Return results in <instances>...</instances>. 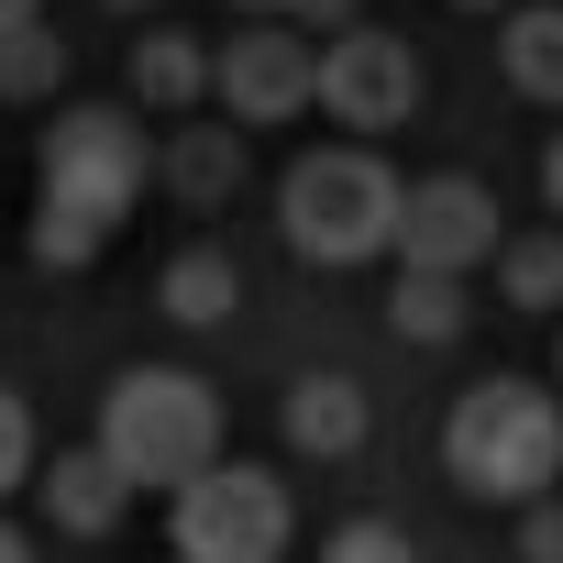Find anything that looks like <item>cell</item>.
<instances>
[{"mask_svg":"<svg viewBox=\"0 0 563 563\" xmlns=\"http://www.w3.org/2000/svg\"><path fill=\"white\" fill-rule=\"evenodd\" d=\"M0 563H34V541H23V530H12V519H0Z\"/></svg>","mask_w":563,"mask_h":563,"instance_id":"obj_25","label":"cell"},{"mask_svg":"<svg viewBox=\"0 0 563 563\" xmlns=\"http://www.w3.org/2000/svg\"><path fill=\"white\" fill-rule=\"evenodd\" d=\"M243 12H299V0H243Z\"/></svg>","mask_w":563,"mask_h":563,"instance_id":"obj_27","label":"cell"},{"mask_svg":"<svg viewBox=\"0 0 563 563\" xmlns=\"http://www.w3.org/2000/svg\"><path fill=\"white\" fill-rule=\"evenodd\" d=\"M497 299L508 310H563V232H519L497 254Z\"/></svg>","mask_w":563,"mask_h":563,"instance_id":"obj_16","label":"cell"},{"mask_svg":"<svg viewBox=\"0 0 563 563\" xmlns=\"http://www.w3.org/2000/svg\"><path fill=\"white\" fill-rule=\"evenodd\" d=\"M321 563H420V552H409L398 519H343V530L321 541Z\"/></svg>","mask_w":563,"mask_h":563,"instance_id":"obj_19","label":"cell"},{"mask_svg":"<svg viewBox=\"0 0 563 563\" xmlns=\"http://www.w3.org/2000/svg\"><path fill=\"white\" fill-rule=\"evenodd\" d=\"M453 12H519V0H453Z\"/></svg>","mask_w":563,"mask_h":563,"instance_id":"obj_26","label":"cell"},{"mask_svg":"<svg viewBox=\"0 0 563 563\" xmlns=\"http://www.w3.org/2000/svg\"><path fill=\"white\" fill-rule=\"evenodd\" d=\"M354 12L365 0H299V23H321V34H354Z\"/></svg>","mask_w":563,"mask_h":563,"instance_id":"obj_22","label":"cell"},{"mask_svg":"<svg viewBox=\"0 0 563 563\" xmlns=\"http://www.w3.org/2000/svg\"><path fill=\"white\" fill-rule=\"evenodd\" d=\"M519 563H563V508H552V497H530V519H519Z\"/></svg>","mask_w":563,"mask_h":563,"instance_id":"obj_21","label":"cell"},{"mask_svg":"<svg viewBox=\"0 0 563 563\" xmlns=\"http://www.w3.org/2000/svg\"><path fill=\"white\" fill-rule=\"evenodd\" d=\"M497 67L519 100H563V0H519L497 34Z\"/></svg>","mask_w":563,"mask_h":563,"instance_id":"obj_13","label":"cell"},{"mask_svg":"<svg viewBox=\"0 0 563 563\" xmlns=\"http://www.w3.org/2000/svg\"><path fill=\"white\" fill-rule=\"evenodd\" d=\"M56 89H67V34L23 23L12 45H0V100H56Z\"/></svg>","mask_w":563,"mask_h":563,"instance_id":"obj_17","label":"cell"},{"mask_svg":"<svg viewBox=\"0 0 563 563\" xmlns=\"http://www.w3.org/2000/svg\"><path fill=\"white\" fill-rule=\"evenodd\" d=\"M133 100L177 122V111H199V100H221V56H199L188 34H144V45H133Z\"/></svg>","mask_w":563,"mask_h":563,"instance_id":"obj_12","label":"cell"},{"mask_svg":"<svg viewBox=\"0 0 563 563\" xmlns=\"http://www.w3.org/2000/svg\"><path fill=\"white\" fill-rule=\"evenodd\" d=\"M310 100H321V56H310L299 34L254 23V34L221 45V111H232V122H288V111H310Z\"/></svg>","mask_w":563,"mask_h":563,"instance_id":"obj_8","label":"cell"},{"mask_svg":"<svg viewBox=\"0 0 563 563\" xmlns=\"http://www.w3.org/2000/svg\"><path fill=\"white\" fill-rule=\"evenodd\" d=\"M111 12H144V0H111Z\"/></svg>","mask_w":563,"mask_h":563,"instance_id":"obj_28","label":"cell"},{"mask_svg":"<svg viewBox=\"0 0 563 563\" xmlns=\"http://www.w3.org/2000/svg\"><path fill=\"white\" fill-rule=\"evenodd\" d=\"M442 464H453L464 497H508V508H530V497L563 475V398H541L530 376H486V387H464L453 420H442Z\"/></svg>","mask_w":563,"mask_h":563,"instance_id":"obj_1","label":"cell"},{"mask_svg":"<svg viewBox=\"0 0 563 563\" xmlns=\"http://www.w3.org/2000/svg\"><path fill=\"white\" fill-rule=\"evenodd\" d=\"M144 199V133L122 111H67L45 122V210L89 221V232H122V210Z\"/></svg>","mask_w":563,"mask_h":563,"instance_id":"obj_5","label":"cell"},{"mask_svg":"<svg viewBox=\"0 0 563 563\" xmlns=\"http://www.w3.org/2000/svg\"><path fill=\"white\" fill-rule=\"evenodd\" d=\"M365 431H376V420H365V387H354V376H332V365H321V376H299V387H288V442H299L310 464H354V453H365Z\"/></svg>","mask_w":563,"mask_h":563,"instance_id":"obj_9","label":"cell"},{"mask_svg":"<svg viewBox=\"0 0 563 563\" xmlns=\"http://www.w3.org/2000/svg\"><path fill=\"white\" fill-rule=\"evenodd\" d=\"M387 332H398V343H453V332H464V276H398Z\"/></svg>","mask_w":563,"mask_h":563,"instance_id":"obj_15","label":"cell"},{"mask_svg":"<svg viewBox=\"0 0 563 563\" xmlns=\"http://www.w3.org/2000/svg\"><path fill=\"white\" fill-rule=\"evenodd\" d=\"M23 475H34V409H23L12 387H0V497H12Z\"/></svg>","mask_w":563,"mask_h":563,"instance_id":"obj_20","label":"cell"},{"mask_svg":"<svg viewBox=\"0 0 563 563\" xmlns=\"http://www.w3.org/2000/svg\"><path fill=\"white\" fill-rule=\"evenodd\" d=\"M288 530H299L288 486L254 475V464H210V475H188L177 508H166L177 563H276V552H288Z\"/></svg>","mask_w":563,"mask_h":563,"instance_id":"obj_4","label":"cell"},{"mask_svg":"<svg viewBox=\"0 0 563 563\" xmlns=\"http://www.w3.org/2000/svg\"><path fill=\"white\" fill-rule=\"evenodd\" d=\"M23 23H34V0H0V45H12V34H23Z\"/></svg>","mask_w":563,"mask_h":563,"instance_id":"obj_24","label":"cell"},{"mask_svg":"<svg viewBox=\"0 0 563 563\" xmlns=\"http://www.w3.org/2000/svg\"><path fill=\"white\" fill-rule=\"evenodd\" d=\"M100 453L133 475V486H188V475H210L221 464V398L188 376V365H133V376H111V398H100Z\"/></svg>","mask_w":563,"mask_h":563,"instance_id":"obj_3","label":"cell"},{"mask_svg":"<svg viewBox=\"0 0 563 563\" xmlns=\"http://www.w3.org/2000/svg\"><path fill=\"white\" fill-rule=\"evenodd\" d=\"M552 376H563V354H552Z\"/></svg>","mask_w":563,"mask_h":563,"instance_id":"obj_29","label":"cell"},{"mask_svg":"<svg viewBox=\"0 0 563 563\" xmlns=\"http://www.w3.org/2000/svg\"><path fill=\"white\" fill-rule=\"evenodd\" d=\"M133 497H144V486H133L100 442H89V453H56V475H45V508H56V530H78V541H100Z\"/></svg>","mask_w":563,"mask_h":563,"instance_id":"obj_10","label":"cell"},{"mask_svg":"<svg viewBox=\"0 0 563 563\" xmlns=\"http://www.w3.org/2000/svg\"><path fill=\"white\" fill-rule=\"evenodd\" d=\"M100 254H111V232H89V221H67V210H34V265L78 276V265H100Z\"/></svg>","mask_w":563,"mask_h":563,"instance_id":"obj_18","label":"cell"},{"mask_svg":"<svg viewBox=\"0 0 563 563\" xmlns=\"http://www.w3.org/2000/svg\"><path fill=\"white\" fill-rule=\"evenodd\" d=\"M155 299H166V321L210 332V321H232V299H243V276H232V254H221V243H188V254H166V276H155Z\"/></svg>","mask_w":563,"mask_h":563,"instance_id":"obj_14","label":"cell"},{"mask_svg":"<svg viewBox=\"0 0 563 563\" xmlns=\"http://www.w3.org/2000/svg\"><path fill=\"white\" fill-rule=\"evenodd\" d=\"M398 254H409V276H464V265L508 254L486 177H420L409 188V221H398Z\"/></svg>","mask_w":563,"mask_h":563,"instance_id":"obj_7","label":"cell"},{"mask_svg":"<svg viewBox=\"0 0 563 563\" xmlns=\"http://www.w3.org/2000/svg\"><path fill=\"white\" fill-rule=\"evenodd\" d=\"M541 199L563 210V133H552V155H541Z\"/></svg>","mask_w":563,"mask_h":563,"instance_id":"obj_23","label":"cell"},{"mask_svg":"<svg viewBox=\"0 0 563 563\" xmlns=\"http://www.w3.org/2000/svg\"><path fill=\"white\" fill-rule=\"evenodd\" d=\"M166 188H177V210H221V199L243 188V122H177Z\"/></svg>","mask_w":563,"mask_h":563,"instance_id":"obj_11","label":"cell"},{"mask_svg":"<svg viewBox=\"0 0 563 563\" xmlns=\"http://www.w3.org/2000/svg\"><path fill=\"white\" fill-rule=\"evenodd\" d=\"M420 56H409V34H376V23H354V34H332L321 45V111L332 122H354V133H387V122H409L420 111Z\"/></svg>","mask_w":563,"mask_h":563,"instance_id":"obj_6","label":"cell"},{"mask_svg":"<svg viewBox=\"0 0 563 563\" xmlns=\"http://www.w3.org/2000/svg\"><path fill=\"white\" fill-rule=\"evenodd\" d=\"M398 221H409V188L365 155V144H332V155H299L288 188H276V232L310 265H365V254H398Z\"/></svg>","mask_w":563,"mask_h":563,"instance_id":"obj_2","label":"cell"}]
</instances>
